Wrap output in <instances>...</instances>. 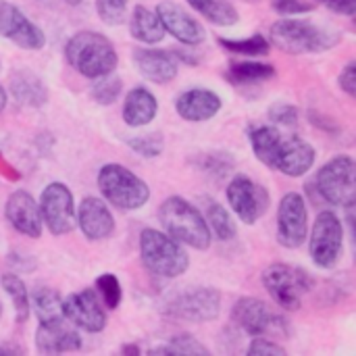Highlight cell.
Listing matches in <instances>:
<instances>
[{"mask_svg":"<svg viewBox=\"0 0 356 356\" xmlns=\"http://www.w3.org/2000/svg\"><path fill=\"white\" fill-rule=\"evenodd\" d=\"M123 92V81L121 77H117L115 73H108L104 77H98L94 83H92V98L100 104V106H111L119 100Z\"/></svg>","mask_w":356,"mask_h":356,"instance_id":"obj_35","label":"cell"},{"mask_svg":"<svg viewBox=\"0 0 356 356\" xmlns=\"http://www.w3.org/2000/svg\"><path fill=\"white\" fill-rule=\"evenodd\" d=\"M0 286L6 292V296L13 302V311H15V321L17 323H25L29 319L31 313V305H29V294L27 288L23 284V280L15 273H2L0 275Z\"/></svg>","mask_w":356,"mask_h":356,"instance_id":"obj_31","label":"cell"},{"mask_svg":"<svg viewBox=\"0 0 356 356\" xmlns=\"http://www.w3.org/2000/svg\"><path fill=\"white\" fill-rule=\"evenodd\" d=\"M232 321L248 336H280V338H290L292 327L284 315L273 311L267 302L244 296L236 300L232 307Z\"/></svg>","mask_w":356,"mask_h":356,"instance_id":"obj_8","label":"cell"},{"mask_svg":"<svg viewBox=\"0 0 356 356\" xmlns=\"http://www.w3.org/2000/svg\"><path fill=\"white\" fill-rule=\"evenodd\" d=\"M65 58L79 75L88 79H98L113 73L119 63L113 42L104 33L92 29L77 31L67 40Z\"/></svg>","mask_w":356,"mask_h":356,"instance_id":"obj_2","label":"cell"},{"mask_svg":"<svg viewBox=\"0 0 356 356\" xmlns=\"http://www.w3.org/2000/svg\"><path fill=\"white\" fill-rule=\"evenodd\" d=\"M29 305L33 307L40 323H50V321L63 319V298L52 288H38L29 296Z\"/></svg>","mask_w":356,"mask_h":356,"instance_id":"obj_32","label":"cell"},{"mask_svg":"<svg viewBox=\"0 0 356 356\" xmlns=\"http://www.w3.org/2000/svg\"><path fill=\"white\" fill-rule=\"evenodd\" d=\"M315 2H321L330 10L346 15V17H355L356 13V0H315Z\"/></svg>","mask_w":356,"mask_h":356,"instance_id":"obj_44","label":"cell"},{"mask_svg":"<svg viewBox=\"0 0 356 356\" xmlns=\"http://www.w3.org/2000/svg\"><path fill=\"white\" fill-rule=\"evenodd\" d=\"M140 353H142V348H140L138 344H125V346H121V355L138 356Z\"/></svg>","mask_w":356,"mask_h":356,"instance_id":"obj_47","label":"cell"},{"mask_svg":"<svg viewBox=\"0 0 356 356\" xmlns=\"http://www.w3.org/2000/svg\"><path fill=\"white\" fill-rule=\"evenodd\" d=\"M280 140H282V131L273 125H254L248 129V142L252 146V152L267 167L271 165Z\"/></svg>","mask_w":356,"mask_h":356,"instance_id":"obj_30","label":"cell"},{"mask_svg":"<svg viewBox=\"0 0 356 356\" xmlns=\"http://www.w3.org/2000/svg\"><path fill=\"white\" fill-rule=\"evenodd\" d=\"M315 188L319 196L332 207H355L356 200V163L350 154H338L327 161L315 175Z\"/></svg>","mask_w":356,"mask_h":356,"instance_id":"obj_7","label":"cell"},{"mask_svg":"<svg viewBox=\"0 0 356 356\" xmlns=\"http://www.w3.org/2000/svg\"><path fill=\"white\" fill-rule=\"evenodd\" d=\"M77 225L90 242L106 240L115 232V217L106 202L96 196H86L77 209Z\"/></svg>","mask_w":356,"mask_h":356,"instance_id":"obj_20","label":"cell"},{"mask_svg":"<svg viewBox=\"0 0 356 356\" xmlns=\"http://www.w3.org/2000/svg\"><path fill=\"white\" fill-rule=\"evenodd\" d=\"M159 113V100L144 86L131 88L123 100V121L129 127H144L152 123Z\"/></svg>","mask_w":356,"mask_h":356,"instance_id":"obj_24","label":"cell"},{"mask_svg":"<svg viewBox=\"0 0 356 356\" xmlns=\"http://www.w3.org/2000/svg\"><path fill=\"white\" fill-rule=\"evenodd\" d=\"M204 221H207L209 229H213L217 240L229 242L236 238L238 229H236V221H234L232 213L213 198H204Z\"/></svg>","mask_w":356,"mask_h":356,"instance_id":"obj_28","label":"cell"},{"mask_svg":"<svg viewBox=\"0 0 356 356\" xmlns=\"http://www.w3.org/2000/svg\"><path fill=\"white\" fill-rule=\"evenodd\" d=\"M246 355L248 356H284V355H288V353H286V348H284V346H280L277 342H273V340H269V338H261V336H257V338L250 342V346H248Z\"/></svg>","mask_w":356,"mask_h":356,"instance_id":"obj_40","label":"cell"},{"mask_svg":"<svg viewBox=\"0 0 356 356\" xmlns=\"http://www.w3.org/2000/svg\"><path fill=\"white\" fill-rule=\"evenodd\" d=\"M140 257L150 273L165 280H175L190 267V257L184 246L152 227H146L140 234Z\"/></svg>","mask_w":356,"mask_h":356,"instance_id":"obj_4","label":"cell"},{"mask_svg":"<svg viewBox=\"0 0 356 356\" xmlns=\"http://www.w3.org/2000/svg\"><path fill=\"white\" fill-rule=\"evenodd\" d=\"M63 317L88 334H100L106 327V313L92 290H81L63 298Z\"/></svg>","mask_w":356,"mask_h":356,"instance_id":"obj_16","label":"cell"},{"mask_svg":"<svg viewBox=\"0 0 356 356\" xmlns=\"http://www.w3.org/2000/svg\"><path fill=\"white\" fill-rule=\"evenodd\" d=\"M96 290L102 298V305L111 311H115L121 300H123V290H121V284L117 280V275L113 273H104L96 280Z\"/></svg>","mask_w":356,"mask_h":356,"instance_id":"obj_37","label":"cell"},{"mask_svg":"<svg viewBox=\"0 0 356 356\" xmlns=\"http://www.w3.org/2000/svg\"><path fill=\"white\" fill-rule=\"evenodd\" d=\"M65 2H67V4H73V6H77V4H79L81 0H65Z\"/></svg>","mask_w":356,"mask_h":356,"instance_id":"obj_49","label":"cell"},{"mask_svg":"<svg viewBox=\"0 0 356 356\" xmlns=\"http://www.w3.org/2000/svg\"><path fill=\"white\" fill-rule=\"evenodd\" d=\"M0 35L23 50H42L46 46L44 31L8 0H0Z\"/></svg>","mask_w":356,"mask_h":356,"instance_id":"obj_14","label":"cell"},{"mask_svg":"<svg viewBox=\"0 0 356 356\" xmlns=\"http://www.w3.org/2000/svg\"><path fill=\"white\" fill-rule=\"evenodd\" d=\"M131 60L142 77L152 83H171L177 77L179 60L175 58L173 50H159V48H136Z\"/></svg>","mask_w":356,"mask_h":356,"instance_id":"obj_19","label":"cell"},{"mask_svg":"<svg viewBox=\"0 0 356 356\" xmlns=\"http://www.w3.org/2000/svg\"><path fill=\"white\" fill-rule=\"evenodd\" d=\"M217 44L232 52V54H242V56H265L271 50V44L265 35L254 33L242 40H232V38H217Z\"/></svg>","mask_w":356,"mask_h":356,"instance_id":"obj_34","label":"cell"},{"mask_svg":"<svg viewBox=\"0 0 356 356\" xmlns=\"http://www.w3.org/2000/svg\"><path fill=\"white\" fill-rule=\"evenodd\" d=\"M271 42L286 54H317L342 42V33L305 19H280L269 29Z\"/></svg>","mask_w":356,"mask_h":356,"instance_id":"obj_1","label":"cell"},{"mask_svg":"<svg viewBox=\"0 0 356 356\" xmlns=\"http://www.w3.org/2000/svg\"><path fill=\"white\" fill-rule=\"evenodd\" d=\"M275 67L269 63H257V60H240V63H232L225 77L227 81H232L234 86H254L261 81H267L271 77H275Z\"/></svg>","mask_w":356,"mask_h":356,"instance_id":"obj_26","label":"cell"},{"mask_svg":"<svg viewBox=\"0 0 356 356\" xmlns=\"http://www.w3.org/2000/svg\"><path fill=\"white\" fill-rule=\"evenodd\" d=\"M315 148L300 136H284L273 152L269 169L280 171L288 177H302L315 165Z\"/></svg>","mask_w":356,"mask_h":356,"instance_id":"obj_15","label":"cell"},{"mask_svg":"<svg viewBox=\"0 0 356 356\" xmlns=\"http://www.w3.org/2000/svg\"><path fill=\"white\" fill-rule=\"evenodd\" d=\"M161 19V25L167 33H171L177 42L186 44V46H196L200 42H204L207 31L204 27L190 15L186 13L179 4L175 2H161L154 10Z\"/></svg>","mask_w":356,"mask_h":356,"instance_id":"obj_17","label":"cell"},{"mask_svg":"<svg viewBox=\"0 0 356 356\" xmlns=\"http://www.w3.org/2000/svg\"><path fill=\"white\" fill-rule=\"evenodd\" d=\"M309 121H311L317 129H321V131H325V134H330V136L340 134V125H338L334 119H330V117H325V115H321V113H317V111H309Z\"/></svg>","mask_w":356,"mask_h":356,"instance_id":"obj_43","label":"cell"},{"mask_svg":"<svg viewBox=\"0 0 356 356\" xmlns=\"http://www.w3.org/2000/svg\"><path fill=\"white\" fill-rule=\"evenodd\" d=\"M223 102L221 98L207 88H192L186 90L177 100H175V111L184 121L192 123H202L213 119L221 111Z\"/></svg>","mask_w":356,"mask_h":356,"instance_id":"obj_22","label":"cell"},{"mask_svg":"<svg viewBox=\"0 0 356 356\" xmlns=\"http://www.w3.org/2000/svg\"><path fill=\"white\" fill-rule=\"evenodd\" d=\"M338 86H340V90L344 92V94H348L350 98H355L356 96V63H348L344 69H342V73L338 75Z\"/></svg>","mask_w":356,"mask_h":356,"instance_id":"obj_42","label":"cell"},{"mask_svg":"<svg viewBox=\"0 0 356 356\" xmlns=\"http://www.w3.org/2000/svg\"><path fill=\"white\" fill-rule=\"evenodd\" d=\"M131 152L144 156V159H156L165 150V140L161 134H144V136H134L125 142Z\"/></svg>","mask_w":356,"mask_h":356,"instance_id":"obj_36","label":"cell"},{"mask_svg":"<svg viewBox=\"0 0 356 356\" xmlns=\"http://www.w3.org/2000/svg\"><path fill=\"white\" fill-rule=\"evenodd\" d=\"M96 184L102 198L119 211H138L150 198V188L146 181L119 163L100 167Z\"/></svg>","mask_w":356,"mask_h":356,"instance_id":"obj_6","label":"cell"},{"mask_svg":"<svg viewBox=\"0 0 356 356\" xmlns=\"http://www.w3.org/2000/svg\"><path fill=\"white\" fill-rule=\"evenodd\" d=\"M35 348L40 355H67L81 348L79 334L67 325V319L40 323L35 332Z\"/></svg>","mask_w":356,"mask_h":356,"instance_id":"obj_21","label":"cell"},{"mask_svg":"<svg viewBox=\"0 0 356 356\" xmlns=\"http://www.w3.org/2000/svg\"><path fill=\"white\" fill-rule=\"evenodd\" d=\"M269 121L282 127H296L298 108L290 102H275L273 106H269Z\"/></svg>","mask_w":356,"mask_h":356,"instance_id":"obj_39","label":"cell"},{"mask_svg":"<svg viewBox=\"0 0 356 356\" xmlns=\"http://www.w3.org/2000/svg\"><path fill=\"white\" fill-rule=\"evenodd\" d=\"M163 313L171 319L190 321V323L215 321L221 313V292L209 286L181 292L165 305Z\"/></svg>","mask_w":356,"mask_h":356,"instance_id":"obj_10","label":"cell"},{"mask_svg":"<svg viewBox=\"0 0 356 356\" xmlns=\"http://www.w3.org/2000/svg\"><path fill=\"white\" fill-rule=\"evenodd\" d=\"M150 355L159 356H209V348L204 344H200L196 338H192L190 334H179L173 336L171 340H167L165 344L156 346L150 350Z\"/></svg>","mask_w":356,"mask_h":356,"instance_id":"obj_33","label":"cell"},{"mask_svg":"<svg viewBox=\"0 0 356 356\" xmlns=\"http://www.w3.org/2000/svg\"><path fill=\"white\" fill-rule=\"evenodd\" d=\"M309 252L319 269H334L344 252V223L332 213L323 211L317 215L309 234Z\"/></svg>","mask_w":356,"mask_h":356,"instance_id":"obj_9","label":"cell"},{"mask_svg":"<svg viewBox=\"0 0 356 356\" xmlns=\"http://www.w3.org/2000/svg\"><path fill=\"white\" fill-rule=\"evenodd\" d=\"M25 350L19 346V344H13V342H4L0 344V356H19L23 355Z\"/></svg>","mask_w":356,"mask_h":356,"instance_id":"obj_46","label":"cell"},{"mask_svg":"<svg viewBox=\"0 0 356 356\" xmlns=\"http://www.w3.org/2000/svg\"><path fill=\"white\" fill-rule=\"evenodd\" d=\"M0 175H2L6 181H19V179H21V171L15 169V165H13L10 161H6L2 152H0Z\"/></svg>","mask_w":356,"mask_h":356,"instance_id":"obj_45","label":"cell"},{"mask_svg":"<svg viewBox=\"0 0 356 356\" xmlns=\"http://www.w3.org/2000/svg\"><path fill=\"white\" fill-rule=\"evenodd\" d=\"M263 288L273 298V302L284 311H298L307 294L315 288V277L290 263H273L261 275Z\"/></svg>","mask_w":356,"mask_h":356,"instance_id":"obj_5","label":"cell"},{"mask_svg":"<svg viewBox=\"0 0 356 356\" xmlns=\"http://www.w3.org/2000/svg\"><path fill=\"white\" fill-rule=\"evenodd\" d=\"M129 33L134 40L144 44H159L165 38V29L161 25V19L154 10L146 8L144 4L134 6L129 17Z\"/></svg>","mask_w":356,"mask_h":356,"instance_id":"obj_25","label":"cell"},{"mask_svg":"<svg viewBox=\"0 0 356 356\" xmlns=\"http://www.w3.org/2000/svg\"><path fill=\"white\" fill-rule=\"evenodd\" d=\"M8 90L13 98L31 108H40L48 102V88L44 79L27 67H19L8 77Z\"/></svg>","mask_w":356,"mask_h":356,"instance_id":"obj_23","label":"cell"},{"mask_svg":"<svg viewBox=\"0 0 356 356\" xmlns=\"http://www.w3.org/2000/svg\"><path fill=\"white\" fill-rule=\"evenodd\" d=\"M0 317H2V305H0Z\"/></svg>","mask_w":356,"mask_h":356,"instance_id":"obj_50","label":"cell"},{"mask_svg":"<svg viewBox=\"0 0 356 356\" xmlns=\"http://www.w3.org/2000/svg\"><path fill=\"white\" fill-rule=\"evenodd\" d=\"M192 165L200 173H204L207 177H211L215 181H221V179H225L234 171L236 161L225 150H209V152H200L198 156H194Z\"/></svg>","mask_w":356,"mask_h":356,"instance_id":"obj_29","label":"cell"},{"mask_svg":"<svg viewBox=\"0 0 356 356\" xmlns=\"http://www.w3.org/2000/svg\"><path fill=\"white\" fill-rule=\"evenodd\" d=\"M309 238V209L298 192H288L277 207V242L284 248H300Z\"/></svg>","mask_w":356,"mask_h":356,"instance_id":"obj_13","label":"cell"},{"mask_svg":"<svg viewBox=\"0 0 356 356\" xmlns=\"http://www.w3.org/2000/svg\"><path fill=\"white\" fill-rule=\"evenodd\" d=\"M40 215L52 236L71 234L77 225L75 200L71 190L63 181H52L42 190L40 196Z\"/></svg>","mask_w":356,"mask_h":356,"instance_id":"obj_12","label":"cell"},{"mask_svg":"<svg viewBox=\"0 0 356 356\" xmlns=\"http://www.w3.org/2000/svg\"><path fill=\"white\" fill-rule=\"evenodd\" d=\"M6 221L15 232L27 238H40L42 236V215L35 198L25 190H15L4 207Z\"/></svg>","mask_w":356,"mask_h":356,"instance_id":"obj_18","label":"cell"},{"mask_svg":"<svg viewBox=\"0 0 356 356\" xmlns=\"http://www.w3.org/2000/svg\"><path fill=\"white\" fill-rule=\"evenodd\" d=\"M225 198L234 215L246 225H254L257 221H261L271 204L267 188L250 179L248 175H236L225 188Z\"/></svg>","mask_w":356,"mask_h":356,"instance_id":"obj_11","label":"cell"},{"mask_svg":"<svg viewBox=\"0 0 356 356\" xmlns=\"http://www.w3.org/2000/svg\"><path fill=\"white\" fill-rule=\"evenodd\" d=\"M271 6L286 17L292 15H302V13H311L317 2H309V0H271Z\"/></svg>","mask_w":356,"mask_h":356,"instance_id":"obj_41","label":"cell"},{"mask_svg":"<svg viewBox=\"0 0 356 356\" xmlns=\"http://www.w3.org/2000/svg\"><path fill=\"white\" fill-rule=\"evenodd\" d=\"M4 106H6V90L0 86V113L4 111Z\"/></svg>","mask_w":356,"mask_h":356,"instance_id":"obj_48","label":"cell"},{"mask_svg":"<svg viewBox=\"0 0 356 356\" xmlns=\"http://www.w3.org/2000/svg\"><path fill=\"white\" fill-rule=\"evenodd\" d=\"M96 13L102 23L117 27L125 21L127 0H96Z\"/></svg>","mask_w":356,"mask_h":356,"instance_id":"obj_38","label":"cell"},{"mask_svg":"<svg viewBox=\"0 0 356 356\" xmlns=\"http://www.w3.org/2000/svg\"><path fill=\"white\" fill-rule=\"evenodd\" d=\"M186 2L213 25L232 27L240 21V13L227 0H186Z\"/></svg>","mask_w":356,"mask_h":356,"instance_id":"obj_27","label":"cell"},{"mask_svg":"<svg viewBox=\"0 0 356 356\" xmlns=\"http://www.w3.org/2000/svg\"><path fill=\"white\" fill-rule=\"evenodd\" d=\"M159 221L167 236L196 250H207L211 246V229L204 215L186 198L169 196L159 209Z\"/></svg>","mask_w":356,"mask_h":356,"instance_id":"obj_3","label":"cell"}]
</instances>
